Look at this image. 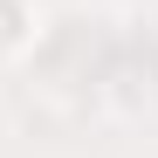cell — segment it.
Returning a JSON list of instances; mask_svg holds the SVG:
<instances>
[{"mask_svg":"<svg viewBox=\"0 0 158 158\" xmlns=\"http://www.w3.org/2000/svg\"><path fill=\"white\" fill-rule=\"evenodd\" d=\"M21 35H28V7L21 0H0V55L21 48Z\"/></svg>","mask_w":158,"mask_h":158,"instance_id":"obj_1","label":"cell"}]
</instances>
